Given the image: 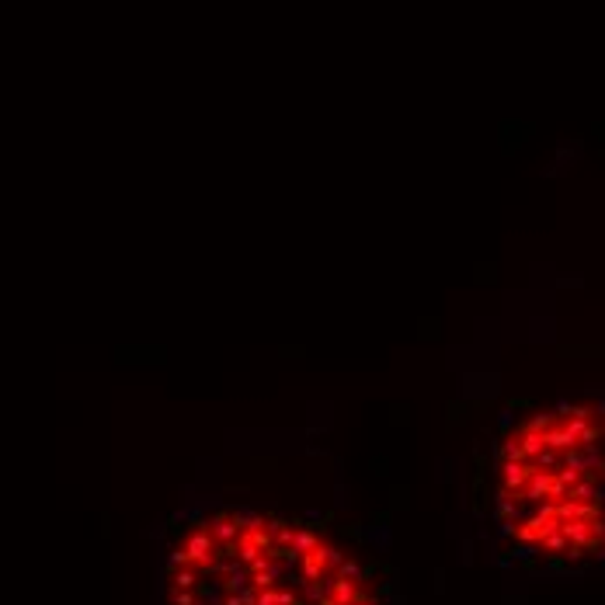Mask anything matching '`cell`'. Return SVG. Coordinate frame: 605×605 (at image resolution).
<instances>
[{
    "mask_svg": "<svg viewBox=\"0 0 605 605\" xmlns=\"http://www.w3.org/2000/svg\"><path fill=\"white\" fill-rule=\"evenodd\" d=\"M157 570V605H400L393 567L362 532L250 501L171 515Z\"/></svg>",
    "mask_w": 605,
    "mask_h": 605,
    "instance_id": "1",
    "label": "cell"
},
{
    "mask_svg": "<svg viewBox=\"0 0 605 605\" xmlns=\"http://www.w3.org/2000/svg\"><path fill=\"white\" fill-rule=\"evenodd\" d=\"M477 504L504 567L563 574L605 560V407L504 414L477 470Z\"/></svg>",
    "mask_w": 605,
    "mask_h": 605,
    "instance_id": "2",
    "label": "cell"
}]
</instances>
